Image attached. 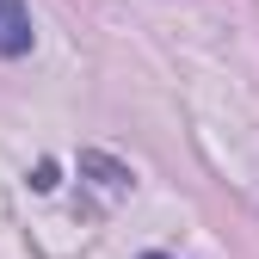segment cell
Wrapping results in <instances>:
<instances>
[{"mask_svg":"<svg viewBox=\"0 0 259 259\" xmlns=\"http://www.w3.org/2000/svg\"><path fill=\"white\" fill-rule=\"evenodd\" d=\"M31 13H25V0H0V56L7 62H19V56H31Z\"/></svg>","mask_w":259,"mask_h":259,"instance_id":"cell-1","label":"cell"}]
</instances>
